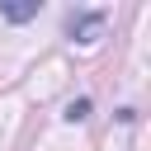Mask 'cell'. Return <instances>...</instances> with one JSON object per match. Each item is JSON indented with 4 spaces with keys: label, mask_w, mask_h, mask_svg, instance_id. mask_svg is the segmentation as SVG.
Returning a JSON list of instances; mask_svg holds the SVG:
<instances>
[{
    "label": "cell",
    "mask_w": 151,
    "mask_h": 151,
    "mask_svg": "<svg viewBox=\"0 0 151 151\" xmlns=\"http://www.w3.org/2000/svg\"><path fill=\"white\" fill-rule=\"evenodd\" d=\"M85 113H90V99H76V104H71V109H66V118H71V123H80V118H85Z\"/></svg>",
    "instance_id": "cell-3"
},
{
    "label": "cell",
    "mask_w": 151,
    "mask_h": 151,
    "mask_svg": "<svg viewBox=\"0 0 151 151\" xmlns=\"http://www.w3.org/2000/svg\"><path fill=\"white\" fill-rule=\"evenodd\" d=\"M0 14H5L9 24H24V19L38 14V0H28V5H0Z\"/></svg>",
    "instance_id": "cell-2"
},
{
    "label": "cell",
    "mask_w": 151,
    "mask_h": 151,
    "mask_svg": "<svg viewBox=\"0 0 151 151\" xmlns=\"http://www.w3.org/2000/svg\"><path fill=\"white\" fill-rule=\"evenodd\" d=\"M99 24H104V14H80V19H71V33H76V42H94Z\"/></svg>",
    "instance_id": "cell-1"
}]
</instances>
